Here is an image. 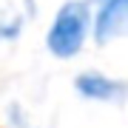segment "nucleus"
Here are the masks:
<instances>
[{"label":"nucleus","instance_id":"1","mask_svg":"<svg viewBox=\"0 0 128 128\" xmlns=\"http://www.w3.org/2000/svg\"><path fill=\"white\" fill-rule=\"evenodd\" d=\"M94 26V14L88 0H68V3L60 6V12L54 14V23H51L48 34H46V46L54 57L68 60L77 57L82 46H86V37Z\"/></svg>","mask_w":128,"mask_h":128},{"label":"nucleus","instance_id":"2","mask_svg":"<svg viewBox=\"0 0 128 128\" xmlns=\"http://www.w3.org/2000/svg\"><path fill=\"white\" fill-rule=\"evenodd\" d=\"M74 88L86 100H97V102H122L128 97V82L114 80L102 71H82L74 80Z\"/></svg>","mask_w":128,"mask_h":128},{"label":"nucleus","instance_id":"3","mask_svg":"<svg viewBox=\"0 0 128 128\" xmlns=\"http://www.w3.org/2000/svg\"><path fill=\"white\" fill-rule=\"evenodd\" d=\"M91 28H94V40L100 43V46L117 40V37H128V6L100 3Z\"/></svg>","mask_w":128,"mask_h":128},{"label":"nucleus","instance_id":"4","mask_svg":"<svg viewBox=\"0 0 128 128\" xmlns=\"http://www.w3.org/2000/svg\"><path fill=\"white\" fill-rule=\"evenodd\" d=\"M20 32H23V17H20V14H9V17H6V14L0 12V43L3 40H14Z\"/></svg>","mask_w":128,"mask_h":128},{"label":"nucleus","instance_id":"5","mask_svg":"<svg viewBox=\"0 0 128 128\" xmlns=\"http://www.w3.org/2000/svg\"><path fill=\"white\" fill-rule=\"evenodd\" d=\"M100 3H117V6H128V0H100Z\"/></svg>","mask_w":128,"mask_h":128}]
</instances>
